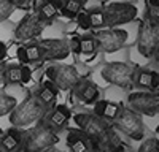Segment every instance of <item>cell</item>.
<instances>
[{"instance_id":"e0dca14e","label":"cell","mask_w":159,"mask_h":152,"mask_svg":"<svg viewBox=\"0 0 159 152\" xmlns=\"http://www.w3.org/2000/svg\"><path fill=\"white\" fill-rule=\"evenodd\" d=\"M16 57L18 60L25 65V63H37L42 62L43 56H42V49L35 41H29V43H22L16 48Z\"/></svg>"},{"instance_id":"8d00e7d4","label":"cell","mask_w":159,"mask_h":152,"mask_svg":"<svg viewBox=\"0 0 159 152\" xmlns=\"http://www.w3.org/2000/svg\"><path fill=\"white\" fill-rule=\"evenodd\" d=\"M49 152H64V150H59V149H52V147H51V150H49Z\"/></svg>"},{"instance_id":"836d02e7","label":"cell","mask_w":159,"mask_h":152,"mask_svg":"<svg viewBox=\"0 0 159 152\" xmlns=\"http://www.w3.org/2000/svg\"><path fill=\"white\" fill-rule=\"evenodd\" d=\"M11 3L15 5V6H19V8H24V6H27L32 3V0H11Z\"/></svg>"},{"instance_id":"6da1fadb","label":"cell","mask_w":159,"mask_h":152,"mask_svg":"<svg viewBox=\"0 0 159 152\" xmlns=\"http://www.w3.org/2000/svg\"><path fill=\"white\" fill-rule=\"evenodd\" d=\"M46 112H48V108L35 97V94H30L21 103H18L15 106V109L8 114V119L13 127L21 129V127H27V125L40 120Z\"/></svg>"},{"instance_id":"83f0119b","label":"cell","mask_w":159,"mask_h":152,"mask_svg":"<svg viewBox=\"0 0 159 152\" xmlns=\"http://www.w3.org/2000/svg\"><path fill=\"white\" fill-rule=\"evenodd\" d=\"M88 15H89V27L92 30L105 29V19H103L102 10H91L88 11Z\"/></svg>"},{"instance_id":"7c38bea8","label":"cell","mask_w":159,"mask_h":152,"mask_svg":"<svg viewBox=\"0 0 159 152\" xmlns=\"http://www.w3.org/2000/svg\"><path fill=\"white\" fill-rule=\"evenodd\" d=\"M37 44L42 49L43 60H64L70 54V46L67 40L62 38H45V40H38Z\"/></svg>"},{"instance_id":"60d3db41","label":"cell","mask_w":159,"mask_h":152,"mask_svg":"<svg viewBox=\"0 0 159 152\" xmlns=\"http://www.w3.org/2000/svg\"><path fill=\"white\" fill-rule=\"evenodd\" d=\"M0 152H3V150H2V149H0Z\"/></svg>"},{"instance_id":"1f68e13d","label":"cell","mask_w":159,"mask_h":152,"mask_svg":"<svg viewBox=\"0 0 159 152\" xmlns=\"http://www.w3.org/2000/svg\"><path fill=\"white\" fill-rule=\"evenodd\" d=\"M32 79V70L29 65H21V84H27Z\"/></svg>"},{"instance_id":"e575fe53","label":"cell","mask_w":159,"mask_h":152,"mask_svg":"<svg viewBox=\"0 0 159 152\" xmlns=\"http://www.w3.org/2000/svg\"><path fill=\"white\" fill-rule=\"evenodd\" d=\"M5 63L3 62H0V86L3 84V73H5Z\"/></svg>"},{"instance_id":"d6986e66","label":"cell","mask_w":159,"mask_h":152,"mask_svg":"<svg viewBox=\"0 0 159 152\" xmlns=\"http://www.w3.org/2000/svg\"><path fill=\"white\" fill-rule=\"evenodd\" d=\"M65 143L70 152H91L92 143L81 130H69Z\"/></svg>"},{"instance_id":"9a60e30c","label":"cell","mask_w":159,"mask_h":152,"mask_svg":"<svg viewBox=\"0 0 159 152\" xmlns=\"http://www.w3.org/2000/svg\"><path fill=\"white\" fill-rule=\"evenodd\" d=\"M92 147L97 152H126V149H127L126 143L118 136L116 130L113 129V125L97 139L96 143H92Z\"/></svg>"},{"instance_id":"7a4b0ae2","label":"cell","mask_w":159,"mask_h":152,"mask_svg":"<svg viewBox=\"0 0 159 152\" xmlns=\"http://www.w3.org/2000/svg\"><path fill=\"white\" fill-rule=\"evenodd\" d=\"M57 141H59V135L49 130L42 122H38L37 127L24 132L21 152H43L54 147Z\"/></svg>"},{"instance_id":"4dcf8cb0","label":"cell","mask_w":159,"mask_h":152,"mask_svg":"<svg viewBox=\"0 0 159 152\" xmlns=\"http://www.w3.org/2000/svg\"><path fill=\"white\" fill-rule=\"evenodd\" d=\"M76 22H78V27L80 29H83V30H88V29H91L89 27V15H88V11H80L78 15H76Z\"/></svg>"},{"instance_id":"2e32d148","label":"cell","mask_w":159,"mask_h":152,"mask_svg":"<svg viewBox=\"0 0 159 152\" xmlns=\"http://www.w3.org/2000/svg\"><path fill=\"white\" fill-rule=\"evenodd\" d=\"M24 132L18 127H11L5 133L0 135V149L3 152H18L22 146Z\"/></svg>"},{"instance_id":"cb8c5ba5","label":"cell","mask_w":159,"mask_h":152,"mask_svg":"<svg viewBox=\"0 0 159 152\" xmlns=\"http://www.w3.org/2000/svg\"><path fill=\"white\" fill-rule=\"evenodd\" d=\"M97 53V44L92 35H83L78 36V54L83 56H92Z\"/></svg>"},{"instance_id":"7402d4cb","label":"cell","mask_w":159,"mask_h":152,"mask_svg":"<svg viewBox=\"0 0 159 152\" xmlns=\"http://www.w3.org/2000/svg\"><path fill=\"white\" fill-rule=\"evenodd\" d=\"M61 6L62 0H42L37 8V16L48 24L59 15Z\"/></svg>"},{"instance_id":"3957f363","label":"cell","mask_w":159,"mask_h":152,"mask_svg":"<svg viewBox=\"0 0 159 152\" xmlns=\"http://www.w3.org/2000/svg\"><path fill=\"white\" fill-rule=\"evenodd\" d=\"M134 65L126 62H108L102 67V78L105 82L116 86L119 89H132L134 87Z\"/></svg>"},{"instance_id":"ac0fdd59","label":"cell","mask_w":159,"mask_h":152,"mask_svg":"<svg viewBox=\"0 0 159 152\" xmlns=\"http://www.w3.org/2000/svg\"><path fill=\"white\" fill-rule=\"evenodd\" d=\"M123 108L121 103H115V101L110 100H99L94 103V109L92 112L96 114L97 117H100L102 120L113 124V120L116 119V116L119 114V109Z\"/></svg>"},{"instance_id":"74e56055","label":"cell","mask_w":159,"mask_h":152,"mask_svg":"<svg viewBox=\"0 0 159 152\" xmlns=\"http://www.w3.org/2000/svg\"><path fill=\"white\" fill-rule=\"evenodd\" d=\"M156 133H157V135H159V125H157V127H156Z\"/></svg>"},{"instance_id":"ba28073f","label":"cell","mask_w":159,"mask_h":152,"mask_svg":"<svg viewBox=\"0 0 159 152\" xmlns=\"http://www.w3.org/2000/svg\"><path fill=\"white\" fill-rule=\"evenodd\" d=\"M73 122L76 124V127H80V130L91 139V143H96L97 139L111 127V124L102 120L92 111H80V112L73 114Z\"/></svg>"},{"instance_id":"8fae6325","label":"cell","mask_w":159,"mask_h":152,"mask_svg":"<svg viewBox=\"0 0 159 152\" xmlns=\"http://www.w3.org/2000/svg\"><path fill=\"white\" fill-rule=\"evenodd\" d=\"M159 44V27L150 25L147 21H143L139 25V35H137V51L140 56L151 59L154 49Z\"/></svg>"},{"instance_id":"277c9868","label":"cell","mask_w":159,"mask_h":152,"mask_svg":"<svg viewBox=\"0 0 159 152\" xmlns=\"http://www.w3.org/2000/svg\"><path fill=\"white\" fill-rule=\"evenodd\" d=\"M92 36H94L97 44V53L100 51V53L105 54H111L123 49L129 41V33L121 27H107V29L94 30Z\"/></svg>"},{"instance_id":"9c48e42d","label":"cell","mask_w":159,"mask_h":152,"mask_svg":"<svg viewBox=\"0 0 159 152\" xmlns=\"http://www.w3.org/2000/svg\"><path fill=\"white\" fill-rule=\"evenodd\" d=\"M45 29H46V22L40 19L37 16V13H27L16 24L13 35H15V38L19 43H29V41H34L35 38H38Z\"/></svg>"},{"instance_id":"8992f818","label":"cell","mask_w":159,"mask_h":152,"mask_svg":"<svg viewBox=\"0 0 159 152\" xmlns=\"http://www.w3.org/2000/svg\"><path fill=\"white\" fill-rule=\"evenodd\" d=\"M105 27H119L137 18V6L130 2H111L102 8Z\"/></svg>"},{"instance_id":"4316f807","label":"cell","mask_w":159,"mask_h":152,"mask_svg":"<svg viewBox=\"0 0 159 152\" xmlns=\"http://www.w3.org/2000/svg\"><path fill=\"white\" fill-rule=\"evenodd\" d=\"M16 105H18L16 97H13L7 92H2L0 94V117H5L7 114H10Z\"/></svg>"},{"instance_id":"ab89813d","label":"cell","mask_w":159,"mask_h":152,"mask_svg":"<svg viewBox=\"0 0 159 152\" xmlns=\"http://www.w3.org/2000/svg\"><path fill=\"white\" fill-rule=\"evenodd\" d=\"M157 114H159V108H157Z\"/></svg>"},{"instance_id":"30bf717a","label":"cell","mask_w":159,"mask_h":152,"mask_svg":"<svg viewBox=\"0 0 159 152\" xmlns=\"http://www.w3.org/2000/svg\"><path fill=\"white\" fill-rule=\"evenodd\" d=\"M127 103L132 111L137 114L153 117L157 114L159 108V94L156 92H132L127 97Z\"/></svg>"},{"instance_id":"44dd1931","label":"cell","mask_w":159,"mask_h":152,"mask_svg":"<svg viewBox=\"0 0 159 152\" xmlns=\"http://www.w3.org/2000/svg\"><path fill=\"white\" fill-rule=\"evenodd\" d=\"M35 97L42 101V103L49 109L56 105V100H57V95H59V89L52 84L51 81H43L42 84L38 86V89L34 92Z\"/></svg>"},{"instance_id":"5bb4252c","label":"cell","mask_w":159,"mask_h":152,"mask_svg":"<svg viewBox=\"0 0 159 152\" xmlns=\"http://www.w3.org/2000/svg\"><path fill=\"white\" fill-rule=\"evenodd\" d=\"M72 95L78 98V101H81L84 105H94L96 101L100 100V89L96 82H92L91 79L81 78L76 86L72 89Z\"/></svg>"},{"instance_id":"5b68a950","label":"cell","mask_w":159,"mask_h":152,"mask_svg":"<svg viewBox=\"0 0 159 152\" xmlns=\"http://www.w3.org/2000/svg\"><path fill=\"white\" fill-rule=\"evenodd\" d=\"M113 129L123 132L126 136H129L134 141H142L145 138V125L140 117V114L132 111L130 108L123 106L119 109V114L113 120Z\"/></svg>"},{"instance_id":"f546056e","label":"cell","mask_w":159,"mask_h":152,"mask_svg":"<svg viewBox=\"0 0 159 152\" xmlns=\"http://www.w3.org/2000/svg\"><path fill=\"white\" fill-rule=\"evenodd\" d=\"M15 5L11 3V0H0V24L5 22L15 11Z\"/></svg>"},{"instance_id":"d4e9b609","label":"cell","mask_w":159,"mask_h":152,"mask_svg":"<svg viewBox=\"0 0 159 152\" xmlns=\"http://www.w3.org/2000/svg\"><path fill=\"white\" fill-rule=\"evenodd\" d=\"M145 21L150 25L159 27V0H147V8H145Z\"/></svg>"},{"instance_id":"ffe728a7","label":"cell","mask_w":159,"mask_h":152,"mask_svg":"<svg viewBox=\"0 0 159 152\" xmlns=\"http://www.w3.org/2000/svg\"><path fill=\"white\" fill-rule=\"evenodd\" d=\"M134 86L142 89H150L151 92H154L159 87V73L148 68H135Z\"/></svg>"},{"instance_id":"f1b7e54d","label":"cell","mask_w":159,"mask_h":152,"mask_svg":"<svg viewBox=\"0 0 159 152\" xmlns=\"http://www.w3.org/2000/svg\"><path fill=\"white\" fill-rule=\"evenodd\" d=\"M137 152H159V139L156 136L142 139V144Z\"/></svg>"},{"instance_id":"d6a6232c","label":"cell","mask_w":159,"mask_h":152,"mask_svg":"<svg viewBox=\"0 0 159 152\" xmlns=\"http://www.w3.org/2000/svg\"><path fill=\"white\" fill-rule=\"evenodd\" d=\"M7 54H8V49H7V44L0 40V62H3L5 60V57H7Z\"/></svg>"},{"instance_id":"d590c367","label":"cell","mask_w":159,"mask_h":152,"mask_svg":"<svg viewBox=\"0 0 159 152\" xmlns=\"http://www.w3.org/2000/svg\"><path fill=\"white\" fill-rule=\"evenodd\" d=\"M153 59H154V62L156 63H159V44H157V48L154 49V53H153V56H151Z\"/></svg>"},{"instance_id":"603a6c76","label":"cell","mask_w":159,"mask_h":152,"mask_svg":"<svg viewBox=\"0 0 159 152\" xmlns=\"http://www.w3.org/2000/svg\"><path fill=\"white\" fill-rule=\"evenodd\" d=\"M86 0H62V6L59 15H62L67 19H75L76 15L83 10Z\"/></svg>"},{"instance_id":"4fadbf2b","label":"cell","mask_w":159,"mask_h":152,"mask_svg":"<svg viewBox=\"0 0 159 152\" xmlns=\"http://www.w3.org/2000/svg\"><path fill=\"white\" fill-rule=\"evenodd\" d=\"M72 117V111L69 106L65 105H54L52 108L48 109V112L40 119L43 125H46L49 130H52L54 133H61L62 130H65L69 120Z\"/></svg>"},{"instance_id":"f35d334b","label":"cell","mask_w":159,"mask_h":152,"mask_svg":"<svg viewBox=\"0 0 159 152\" xmlns=\"http://www.w3.org/2000/svg\"><path fill=\"white\" fill-rule=\"evenodd\" d=\"M91 152H97V150H96V149H94V147H92V150H91Z\"/></svg>"},{"instance_id":"484cf974","label":"cell","mask_w":159,"mask_h":152,"mask_svg":"<svg viewBox=\"0 0 159 152\" xmlns=\"http://www.w3.org/2000/svg\"><path fill=\"white\" fill-rule=\"evenodd\" d=\"M3 84L5 86H15L21 84V65H7L3 73Z\"/></svg>"},{"instance_id":"52a82bcc","label":"cell","mask_w":159,"mask_h":152,"mask_svg":"<svg viewBox=\"0 0 159 152\" xmlns=\"http://www.w3.org/2000/svg\"><path fill=\"white\" fill-rule=\"evenodd\" d=\"M45 76L48 81H51L61 91H72L76 86V82L81 79L78 70L73 65H65V63L49 65L45 70Z\"/></svg>"}]
</instances>
